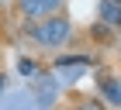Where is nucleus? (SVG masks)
<instances>
[{
    "label": "nucleus",
    "mask_w": 121,
    "mask_h": 110,
    "mask_svg": "<svg viewBox=\"0 0 121 110\" xmlns=\"http://www.w3.org/2000/svg\"><path fill=\"white\" fill-rule=\"evenodd\" d=\"M21 31L42 52H59V48H66L73 41V24H69L66 14H56V17H45V21H24Z\"/></svg>",
    "instance_id": "obj_1"
},
{
    "label": "nucleus",
    "mask_w": 121,
    "mask_h": 110,
    "mask_svg": "<svg viewBox=\"0 0 121 110\" xmlns=\"http://www.w3.org/2000/svg\"><path fill=\"white\" fill-rule=\"evenodd\" d=\"M21 21H45L56 17V14H66V0H14Z\"/></svg>",
    "instance_id": "obj_2"
},
{
    "label": "nucleus",
    "mask_w": 121,
    "mask_h": 110,
    "mask_svg": "<svg viewBox=\"0 0 121 110\" xmlns=\"http://www.w3.org/2000/svg\"><path fill=\"white\" fill-rule=\"evenodd\" d=\"M97 21L107 24L111 31H118V28H121V4H114V0H100V4H97Z\"/></svg>",
    "instance_id": "obj_3"
},
{
    "label": "nucleus",
    "mask_w": 121,
    "mask_h": 110,
    "mask_svg": "<svg viewBox=\"0 0 121 110\" xmlns=\"http://www.w3.org/2000/svg\"><path fill=\"white\" fill-rule=\"evenodd\" d=\"M100 96L111 103V107H121V82L114 79V76H107V72L100 76Z\"/></svg>",
    "instance_id": "obj_4"
},
{
    "label": "nucleus",
    "mask_w": 121,
    "mask_h": 110,
    "mask_svg": "<svg viewBox=\"0 0 121 110\" xmlns=\"http://www.w3.org/2000/svg\"><path fill=\"white\" fill-rule=\"evenodd\" d=\"M90 38H93V41H111V38H114V31H111L107 24H100V21H97V24L90 28Z\"/></svg>",
    "instance_id": "obj_5"
},
{
    "label": "nucleus",
    "mask_w": 121,
    "mask_h": 110,
    "mask_svg": "<svg viewBox=\"0 0 121 110\" xmlns=\"http://www.w3.org/2000/svg\"><path fill=\"white\" fill-rule=\"evenodd\" d=\"M104 107V103L100 100H93V96H83V100H76L73 103V110H100Z\"/></svg>",
    "instance_id": "obj_6"
},
{
    "label": "nucleus",
    "mask_w": 121,
    "mask_h": 110,
    "mask_svg": "<svg viewBox=\"0 0 121 110\" xmlns=\"http://www.w3.org/2000/svg\"><path fill=\"white\" fill-rule=\"evenodd\" d=\"M17 69H21V76H31V72H35V62H31V59H21Z\"/></svg>",
    "instance_id": "obj_7"
},
{
    "label": "nucleus",
    "mask_w": 121,
    "mask_h": 110,
    "mask_svg": "<svg viewBox=\"0 0 121 110\" xmlns=\"http://www.w3.org/2000/svg\"><path fill=\"white\" fill-rule=\"evenodd\" d=\"M0 82H4V79H0ZM0 90H4V86H0Z\"/></svg>",
    "instance_id": "obj_8"
},
{
    "label": "nucleus",
    "mask_w": 121,
    "mask_h": 110,
    "mask_svg": "<svg viewBox=\"0 0 121 110\" xmlns=\"http://www.w3.org/2000/svg\"><path fill=\"white\" fill-rule=\"evenodd\" d=\"M114 4H121V0H114Z\"/></svg>",
    "instance_id": "obj_9"
},
{
    "label": "nucleus",
    "mask_w": 121,
    "mask_h": 110,
    "mask_svg": "<svg viewBox=\"0 0 121 110\" xmlns=\"http://www.w3.org/2000/svg\"><path fill=\"white\" fill-rule=\"evenodd\" d=\"M100 110H107V107H100Z\"/></svg>",
    "instance_id": "obj_10"
}]
</instances>
